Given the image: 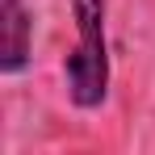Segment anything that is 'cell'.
<instances>
[{
  "mask_svg": "<svg viewBox=\"0 0 155 155\" xmlns=\"http://www.w3.org/2000/svg\"><path fill=\"white\" fill-rule=\"evenodd\" d=\"M34 63V13L25 0H0V76H21Z\"/></svg>",
  "mask_w": 155,
  "mask_h": 155,
  "instance_id": "obj_2",
  "label": "cell"
},
{
  "mask_svg": "<svg viewBox=\"0 0 155 155\" xmlns=\"http://www.w3.org/2000/svg\"><path fill=\"white\" fill-rule=\"evenodd\" d=\"M109 4L105 0H71V21H76V46L63 59V88L67 101L80 113H92L109 101Z\"/></svg>",
  "mask_w": 155,
  "mask_h": 155,
  "instance_id": "obj_1",
  "label": "cell"
}]
</instances>
